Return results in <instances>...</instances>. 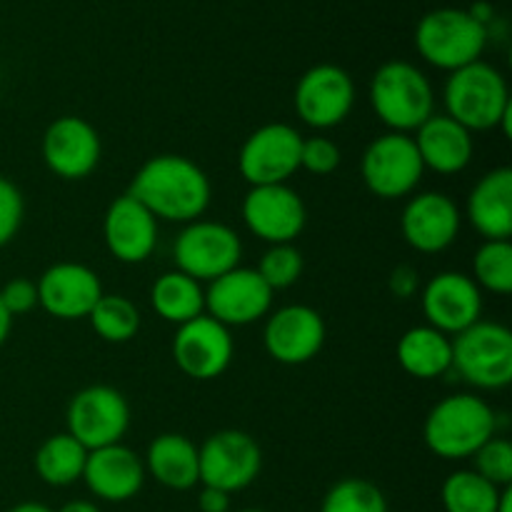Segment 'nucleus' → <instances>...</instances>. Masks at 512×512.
I'll use <instances>...</instances> for the list:
<instances>
[{
	"label": "nucleus",
	"mask_w": 512,
	"mask_h": 512,
	"mask_svg": "<svg viewBox=\"0 0 512 512\" xmlns=\"http://www.w3.org/2000/svg\"><path fill=\"white\" fill-rule=\"evenodd\" d=\"M453 370L478 390L512 383V333L503 323L478 320L453 338Z\"/></svg>",
	"instance_id": "obj_6"
},
{
	"label": "nucleus",
	"mask_w": 512,
	"mask_h": 512,
	"mask_svg": "<svg viewBox=\"0 0 512 512\" xmlns=\"http://www.w3.org/2000/svg\"><path fill=\"white\" fill-rule=\"evenodd\" d=\"M65 433L73 435L85 450L123 443L130 428V405L120 390L110 385H88L70 398L65 413Z\"/></svg>",
	"instance_id": "obj_9"
},
{
	"label": "nucleus",
	"mask_w": 512,
	"mask_h": 512,
	"mask_svg": "<svg viewBox=\"0 0 512 512\" xmlns=\"http://www.w3.org/2000/svg\"><path fill=\"white\" fill-rule=\"evenodd\" d=\"M470 225L485 240H510L512 235V170L495 168L473 185L465 203Z\"/></svg>",
	"instance_id": "obj_24"
},
{
	"label": "nucleus",
	"mask_w": 512,
	"mask_h": 512,
	"mask_svg": "<svg viewBox=\"0 0 512 512\" xmlns=\"http://www.w3.org/2000/svg\"><path fill=\"white\" fill-rule=\"evenodd\" d=\"M25 218V200L13 180L0 175V248L18 235Z\"/></svg>",
	"instance_id": "obj_35"
},
{
	"label": "nucleus",
	"mask_w": 512,
	"mask_h": 512,
	"mask_svg": "<svg viewBox=\"0 0 512 512\" xmlns=\"http://www.w3.org/2000/svg\"><path fill=\"white\" fill-rule=\"evenodd\" d=\"M273 308V290L265 285L258 270L233 268L220 275L205 290V315L223 323L225 328H243L268 318Z\"/></svg>",
	"instance_id": "obj_16"
},
{
	"label": "nucleus",
	"mask_w": 512,
	"mask_h": 512,
	"mask_svg": "<svg viewBox=\"0 0 512 512\" xmlns=\"http://www.w3.org/2000/svg\"><path fill=\"white\" fill-rule=\"evenodd\" d=\"M240 215L245 228L268 245L293 243L308 223L303 198L288 183L250 188L240 205Z\"/></svg>",
	"instance_id": "obj_13"
},
{
	"label": "nucleus",
	"mask_w": 512,
	"mask_h": 512,
	"mask_svg": "<svg viewBox=\"0 0 512 512\" xmlns=\"http://www.w3.org/2000/svg\"><path fill=\"white\" fill-rule=\"evenodd\" d=\"M235 345L230 338V328L213 320L210 315H200L190 323L180 325L173 338V360L193 380H215L233 363Z\"/></svg>",
	"instance_id": "obj_17"
},
{
	"label": "nucleus",
	"mask_w": 512,
	"mask_h": 512,
	"mask_svg": "<svg viewBox=\"0 0 512 512\" xmlns=\"http://www.w3.org/2000/svg\"><path fill=\"white\" fill-rule=\"evenodd\" d=\"M150 303L160 320L173 325H185L205 313V290L198 280L180 270H168L158 275L150 288Z\"/></svg>",
	"instance_id": "obj_27"
},
{
	"label": "nucleus",
	"mask_w": 512,
	"mask_h": 512,
	"mask_svg": "<svg viewBox=\"0 0 512 512\" xmlns=\"http://www.w3.org/2000/svg\"><path fill=\"white\" fill-rule=\"evenodd\" d=\"M145 463L128 445L115 443L90 450L85 460L83 483L103 503H128L143 490Z\"/></svg>",
	"instance_id": "obj_22"
},
{
	"label": "nucleus",
	"mask_w": 512,
	"mask_h": 512,
	"mask_svg": "<svg viewBox=\"0 0 512 512\" xmlns=\"http://www.w3.org/2000/svg\"><path fill=\"white\" fill-rule=\"evenodd\" d=\"M95 335L105 343H130L140 330V310L125 295H105L88 315Z\"/></svg>",
	"instance_id": "obj_30"
},
{
	"label": "nucleus",
	"mask_w": 512,
	"mask_h": 512,
	"mask_svg": "<svg viewBox=\"0 0 512 512\" xmlns=\"http://www.w3.org/2000/svg\"><path fill=\"white\" fill-rule=\"evenodd\" d=\"M340 148L330 138L315 135V138H303V150H300V168L313 175H330L338 170Z\"/></svg>",
	"instance_id": "obj_36"
},
{
	"label": "nucleus",
	"mask_w": 512,
	"mask_h": 512,
	"mask_svg": "<svg viewBox=\"0 0 512 512\" xmlns=\"http://www.w3.org/2000/svg\"><path fill=\"white\" fill-rule=\"evenodd\" d=\"M423 160L413 135L385 133L365 148L360 158V178L380 200H398L413 193L423 180Z\"/></svg>",
	"instance_id": "obj_8"
},
{
	"label": "nucleus",
	"mask_w": 512,
	"mask_h": 512,
	"mask_svg": "<svg viewBox=\"0 0 512 512\" xmlns=\"http://www.w3.org/2000/svg\"><path fill=\"white\" fill-rule=\"evenodd\" d=\"M395 355L400 368L413 378H443L448 370H453V338L430 325H415L400 335Z\"/></svg>",
	"instance_id": "obj_26"
},
{
	"label": "nucleus",
	"mask_w": 512,
	"mask_h": 512,
	"mask_svg": "<svg viewBox=\"0 0 512 512\" xmlns=\"http://www.w3.org/2000/svg\"><path fill=\"white\" fill-rule=\"evenodd\" d=\"M420 308L430 328L440 330L448 338L468 330L483 320V290L470 275L458 270H443L425 283L420 295Z\"/></svg>",
	"instance_id": "obj_14"
},
{
	"label": "nucleus",
	"mask_w": 512,
	"mask_h": 512,
	"mask_svg": "<svg viewBox=\"0 0 512 512\" xmlns=\"http://www.w3.org/2000/svg\"><path fill=\"white\" fill-rule=\"evenodd\" d=\"M463 213L450 195L430 190L413 195L400 215V233L405 243L423 255L448 250L458 240Z\"/></svg>",
	"instance_id": "obj_19"
},
{
	"label": "nucleus",
	"mask_w": 512,
	"mask_h": 512,
	"mask_svg": "<svg viewBox=\"0 0 512 512\" xmlns=\"http://www.w3.org/2000/svg\"><path fill=\"white\" fill-rule=\"evenodd\" d=\"M8 512H55V510H50L48 505H43V503H35V500H28V503L13 505Z\"/></svg>",
	"instance_id": "obj_42"
},
{
	"label": "nucleus",
	"mask_w": 512,
	"mask_h": 512,
	"mask_svg": "<svg viewBox=\"0 0 512 512\" xmlns=\"http://www.w3.org/2000/svg\"><path fill=\"white\" fill-rule=\"evenodd\" d=\"M303 268V253H300L293 243H283L270 245L255 270H258L260 278L265 280V285L275 293V290H285L290 288V285L298 283L300 275H303Z\"/></svg>",
	"instance_id": "obj_33"
},
{
	"label": "nucleus",
	"mask_w": 512,
	"mask_h": 512,
	"mask_svg": "<svg viewBox=\"0 0 512 512\" xmlns=\"http://www.w3.org/2000/svg\"><path fill=\"white\" fill-rule=\"evenodd\" d=\"M103 240L118 263L140 265L158 245V220L130 193L120 195L103 215Z\"/></svg>",
	"instance_id": "obj_21"
},
{
	"label": "nucleus",
	"mask_w": 512,
	"mask_h": 512,
	"mask_svg": "<svg viewBox=\"0 0 512 512\" xmlns=\"http://www.w3.org/2000/svg\"><path fill=\"white\" fill-rule=\"evenodd\" d=\"M495 512H512V488H503L498 500V510Z\"/></svg>",
	"instance_id": "obj_43"
},
{
	"label": "nucleus",
	"mask_w": 512,
	"mask_h": 512,
	"mask_svg": "<svg viewBox=\"0 0 512 512\" xmlns=\"http://www.w3.org/2000/svg\"><path fill=\"white\" fill-rule=\"evenodd\" d=\"M443 103L448 110L445 115H450L470 133L503 130V135H510L512 100L508 80L495 65L485 60H475L448 75Z\"/></svg>",
	"instance_id": "obj_2"
},
{
	"label": "nucleus",
	"mask_w": 512,
	"mask_h": 512,
	"mask_svg": "<svg viewBox=\"0 0 512 512\" xmlns=\"http://www.w3.org/2000/svg\"><path fill=\"white\" fill-rule=\"evenodd\" d=\"M128 193L155 220L188 225L203 218L210 208L213 185L198 163L185 155L163 153L140 165Z\"/></svg>",
	"instance_id": "obj_1"
},
{
	"label": "nucleus",
	"mask_w": 512,
	"mask_h": 512,
	"mask_svg": "<svg viewBox=\"0 0 512 512\" xmlns=\"http://www.w3.org/2000/svg\"><path fill=\"white\" fill-rule=\"evenodd\" d=\"M38 305L58 320L88 318L103 298L98 273L83 263H55L35 283Z\"/></svg>",
	"instance_id": "obj_20"
},
{
	"label": "nucleus",
	"mask_w": 512,
	"mask_h": 512,
	"mask_svg": "<svg viewBox=\"0 0 512 512\" xmlns=\"http://www.w3.org/2000/svg\"><path fill=\"white\" fill-rule=\"evenodd\" d=\"M243 258L240 235L218 220H193L178 233L173 245L175 270L198 283H213L238 268Z\"/></svg>",
	"instance_id": "obj_7"
},
{
	"label": "nucleus",
	"mask_w": 512,
	"mask_h": 512,
	"mask_svg": "<svg viewBox=\"0 0 512 512\" xmlns=\"http://www.w3.org/2000/svg\"><path fill=\"white\" fill-rule=\"evenodd\" d=\"M10 328H13V315H10L8 310H5L3 300H0V348H3L5 340H8Z\"/></svg>",
	"instance_id": "obj_41"
},
{
	"label": "nucleus",
	"mask_w": 512,
	"mask_h": 512,
	"mask_svg": "<svg viewBox=\"0 0 512 512\" xmlns=\"http://www.w3.org/2000/svg\"><path fill=\"white\" fill-rule=\"evenodd\" d=\"M0 300H3L5 310L10 315H25L33 308H38V288L33 280L28 278H13L3 285L0 290Z\"/></svg>",
	"instance_id": "obj_37"
},
{
	"label": "nucleus",
	"mask_w": 512,
	"mask_h": 512,
	"mask_svg": "<svg viewBox=\"0 0 512 512\" xmlns=\"http://www.w3.org/2000/svg\"><path fill=\"white\" fill-rule=\"evenodd\" d=\"M320 512H390L383 490L365 478H343L325 493Z\"/></svg>",
	"instance_id": "obj_32"
},
{
	"label": "nucleus",
	"mask_w": 512,
	"mask_h": 512,
	"mask_svg": "<svg viewBox=\"0 0 512 512\" xmlns=\"http://www.w3.org/2000/svg\"><path fill=\"white\" fill-rule=\"evenodd\" d=\"M480 290L508 295L512 290V245L510 240H485L473 258V275Z\"/></svg>",
	"instance_id": "obj_31"
},
{
	"label": "nucleus",
	"mask_w": 512,
	"mask_h": 512,
	"mask_svg": "<svg viewBox=\"0 0 512 512\" xmlns=\"http://www.w3.org/2000/svg\"><path fill=\"white\" fill-rule=\"evenodd\" d=\"M498 430L495 410L473 393L448 395L430 408L423 440L440 460H468Z\"/></svg>",
	"instance_id": "obj_3"
},
{
	"label": "nucleus",
	"mask_w": 512,
	"mask_h": 512,
	"mask_svg": "<svg viewBox=\"0 0 512 512\" xmlns=\"http://www.w3.org/2000/svg\"><path fill=\"white\" fill-rule=\"evenodd\" d=\"M203 488L233 495L250 488L263 470V450L243 430H218L198 448Z\"/></svg>",
	"instance_id": "obj_10"
},
{
	"label": "nucleus",
	"mask_w": 512,
	"mask_h": 512,
	"mask_svg": "<svg viewBox=\"0 0 512 512\" xmlns=\"http://www.w3.org/2000/svg\"><path fill=\"white\" fill-rule=\"evenodd\" d=\"M43 163L63 180H85L103 158V143L93 125L80 115H60L45 128Z\"/></svg>",
	"instance_id": "obj_15"
},
{
	"label": "nucleus",
	"mask_w": 512,
	"mask_h": 512,
	"mask_svg": "<svg viewBox=\"0 0 512 512\" xmlns=\"http://www.w3.org/2000/svg\"><path fill=\"white\" fill-rule=\"evenodd\" d=\"M503 488H495L475 470H455L440 488L445 512H495Z\"/></svg>",
	"instance_id": "obj_29"
},
{
	"label": "nucleus",
	"mask_w": 512,
	"mask_h": 512,
	"mask_svg": "<svg viewBox=\"0 0 512 512\" xmlns=\"http://www.w3.org/2000/svg\"><path fill=\"white\" fill-rule=\"evenodd\" d=\"M388 288L393 290V295H398L400 300L413 298L415 290H418V270L413 265H395L393 273L388 278Z\"/></svg>",
	"instance_id": "obj_38"
},
{
	"label": "nucleus",
	"mask_w": 512,
	"mask_h": 512,
	"mask_svg": "<svg viewBox=\"0 0 512 512\" xmlns=\"http://www.w3.org/2000/svg\"><path fill=\"white\" fill-rule=\"evenodd\" d=\"M88 450L78 443L70 433H55L40 443L35 450V473L50 488H68V485L83 480Z\"/></svg>",
	"instance_id": "obj_28"
},
{
	"label": "nucleus",
	"mask_w": 512,
	"mask_h": 512,
	"mask_svg": "<svg viewBox=\"0 0 512 512\" xmlns=\"http://www.w3.org/2000/svg\"><path fill=\"white\" fill-rule=\"evenodd\" d=\"M293 103L298 118L310 128H338L355 108V83L348 70L340 65H313L300 75Z\"/></svg>",
	"instance_id": "obj_12"
},
{
	"label": "nucleus",
	"mask_w": 512,
	"mask_h": 512,
	"mask_svg": "<svg viewBox=\"0 0 512 512\" xmlns=\"http://www.w3.org/2000/svg\"><path fill=\"white\" fill-rule=\"evenodd\" d=\"M240 512H268V510H258V508H250V510H240Z\"/></svg>",
	"instance_id": "obj_44"
},
{
	"label": "nucleus",
	"mask_w": 512,
	"mask_h": 512,
	"mask_svg": "<svg viewBox=\"0 0 512 512\" xmlns=\"http://www.w3.org/2000/svg\"><path fill=\"white\" fill-rule=\"evenodd\" d=\"M473 468L480 478L493 483L495 488H510L512 485V443L505 438H493L475 450Z\"/></svg>",
	"instance_id": "obj_34"
},
{
	"label": "nucleus",
	"mask_w": 512,
	"mask_h": 512,
	"mask_svg": "<svg viewBox=\"0 0 512 512\" xmlns=\"http://www.w3.org/2000/svg\"><path fill=\"white\" fill-rule=\"evenodd\" d=\"M55 512H100V508L93 500H70V503H65L63 508Z\"/></svg>",
	"instance_id": "obj_40"
},
{
	"label": "nucleus",
	"mask_w": 512,
	"mask_h": 512,
	"mask_svg": "<svg viewBox=\"0 0 512 512\" xmlns=\"http://www.w3.org/2000/svg\"><path fill=\"white\" fill-rule=\"evenodd\" d=\"M325 320L310 305H285L268 313L263 345L270 358L280 365H305L325 345Z\"/></svg>",
	"instance_id": "obj_18"
},
{
	"label": "nucleus",
	"mask_w": 512,
	"mask_h": 512,
	"mask_svg": "<svg viewBox=\"0 0 512 512\" xmlns=\"http://www.w3.org/2000/svg\"><path fill=\"white\" fill-rule=\"evenodd\" d=\"M303 135L288 123H268L245 138L238 170L250 188L283 185L300 170Z\"/></svg>",
	"instance_id": "obj_11"
},
{
	"label": "nucleus",
	"mask_w": 512,
	"mask_h": 512,
	"mask_svg": "<svg viewBox=\"0 0 512 512\" xmlns=\"http://www.w3.org/2000/svg\"><path fill=\"white\" fill-rule=\"evenodd\" d=\"M145 473L163 488L185 493L200 483L198 445L180 433H163L148 445Z\"/></svg>",
	"instance_id": "obj_25"
},
{
	"label": "nucleus",
	"mask_w": 512,
	"mask_h": 512,
	"mask_svg": "<svg viewBox=\"0 0 512 512\" xmlns=\"http://www.w3.org/2000/svg\"><path fill=\"white\" fill-rule=\"evenodd\" d=\"M415 148L425 170L438 175H458L470 165L475 153V140L468 128L455 123L450 115H430L415 130Z\"/></svg>",
	"instance_id": "obj_23"
},
{
	"label": "nucleus",
	"mask_w": 512,
	"mask_h": 512,
	"mask_svg": "<svg viewBox=\"0 0 512 512\" xmlns=\"http://www.w3.org/2000/svg\"><path fill=\"white\" fill-rule=\"evenodd\" d=\"M370 105L390 133H415L433 115V83L418 65L388 60L370 80Z\"/></svg>",
	"instance_id": "obj_4"
},
{
	"label": "nucleus",
	"mask_w": 512,
	"mask_h": 512,
	"mask_svg": "<svg viewBox=\"0 0 512 512\" xmlns=\"http://www.w3.org/2000/svg\"><path fill=\"white\" fill-rule=\"evenodd\" d=\"M230 498L233 495L223 493L215 488H203L198 495L200 512H230Z\"/></svg>",
	"instance_id": "obj_39"
},
{
	"label": "nucleus",
	"mask_w": 512,
	"mask_h": 512,
	"mask_svg": "<svg viewBox=\"0 0 512 512\" xmlns=\"http://www.w3.org/2000/svg\"><path fill=\"white\" fill-rule=\"evenodd\" d=\"M485 45L488 28L465 8H435L415 25V48L420 58L448 73L483 60Z\"/></svg>",
	"instance_id": "obj_5"
}]
</instances>
